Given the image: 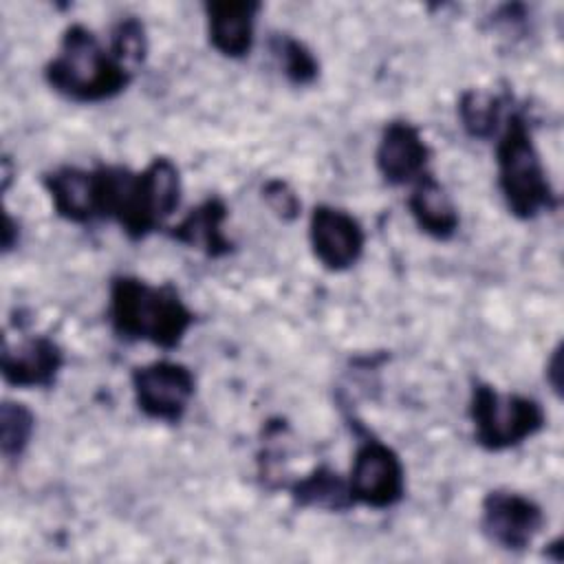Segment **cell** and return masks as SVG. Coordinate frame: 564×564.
Masks as SVG:
<instances>
[{"instance_id": "cell-23", "label": "cell", "mask_w": 564, "mask_h": 564, "mask_svg": "<svg viewBox=\"0 0 564 564\" xmlns=\"http://www.w3.org/2000/svg\"><path fill=\"white\" fill-rule=\"evenodd\" d=\"M20 240V227L18 223L7 214L4 216V229H2V251H11Z\"/></svg>"}, {"instance_id": "cell-13", "label": "cell", "mask_w": 564, "mask_h": 564, "mask_svg": "<svg viewBox=\"0 0 564 564\" xmlns=\"http://www.w3.org/2000/svg\"><path fill=\"white\" fill-rule=\"evenodd\" d=\"M55 214L75 225L99 220L95 172L77 165H62L42 176Z\"/></svg>"}, {"instance_id": "cell-4", "label": "cell", "mask_w": 564, "mask_h": 564, "mask_svg": "<svg viewBox=\"0 0 564 564\" xmlns=\"http://www.w3.org/2000/svg\"><path fill=\"white\" fill-rule=\"evenodd\" d=\"M496 170L502 200L518 220H533L557 207V192L546 176L531 128L520 112L507 115L496 143Z\"/></svg>"}, {"instance_id": "cell-9", "label": "cell", "mask_w": 564, "mask_h": 564, "mask_svg": "<svg viewBox=\"0 0 564 564\" xmlns=\"http://www.w3.org/2000/svg\"><path fill=\"white\" fill-rule=\"evenodd\" d=\"M308 242L315 260L324 269L339 273L361 260L366 231L350 212L333 205H315L308 218Z\"/></svg>"}, {"instance_id": "cell-12", "label": "cell", "mask_w": 564, "mask_h": 564, "mask_svg": "<svg viewBox=\"0 0 564 564\" xmlns=\"http://www.w3.org/2000/svg\"><path fill=\"white\" fill-rule=\"evenodd\" d=\"M260 2L253 0H218L205 4L209 44L229 59L249 55L256 37V18Z\"/></svg>"}, {"instance_id": "cell-15", "label": "cell", "mask_w": 564, "mask_h": 564, "mask_svg": "<svg viewBox=\"0 0 564 564\" xmlns=\"http://www.w3.org/2000/svg\"><path fill=\"white\" fill-rule=\"evenodd\" d=\"M227 205L218 196L205 198L189 209L174 227H167V236L187 249H196L207 258H223L234 249V242L225 236Z\"/></svg>"}, {"instance_id": "cell-14", "label": "cell", "mask_w": 564, "mask_h": 564, "mask_svg": "<svg viewBox=\"0 0 564 564\" xmlns=\"http://www.w3.org/2000/svg\"><path fill=\"white\" fill-rule=\"evenodd\" d=\"M408 209L416 227L434 240H452L458 231L460 216L445 185L427 170L412 183L408 194Z\"/></svg>"}, {"instance_id": "cell-5", "label": "cell", "mask_w": 564, "mask_h": 564, "mask_svg": "<svg viewBox=\"0 0 564 564\" xmlns=\"http://www.w3.org/2000/svg\"><path fill=\"white\" fill-rule=\"evenodd\" d=\"M469 421L482 449L505 452L535 436L546 425V412L533 397L502 394L485 381H474Z\"/></svg>"}, {"instance_id": "cell-16", "label": "cell", "mask_w": 564, "mask_h": 564, "mask_svg": "<svg viewBox=\"0 0 564 564\" xmlns=\"http://www.w3.org/2000/svg\"><path fill=\"white\" fill-rule=\"evenodd\" d=\"M291 498L302 509H317V511H333L341 513L355 507L348 478L339 471L330 469L328 465L315 467L308 476L295 480L291 485Z\"/></svg>"}, {"instance_id": "cell-18", "label": "cell", "mask_w": 564, "mask_h": 564, "mask_svg": "<svg viewBox=\"0 0 564 564\" xmlns=\"http://www.w3.org/2000/svg\"><path fill=\"white\" fill-rule=\"evenodd\" d=\"M269 51L291 84L311 86L317 79L319 62L302 40L289 33H273L269 37Z\"/></svg>"}, {"instance_id": "cell-6", "label": "cell", "mask_w": 564, "mask_h": 564, "mask_svg": "<svg viewBox=\"0 0 564 564\" xmlns=\"http://www.w3.org/2000/svg\"><path fill=\"white\" fill-rule=\"evenodd\" d=\"M348 489L355 505L390 509L405 496V467L383 441L366 434L352 456Z\"/></svg>"}, {"instance_id": "cell-8", "label": "cell", "mask_w": 564, "mask_h": 564, "mask_svg": "<svg viewBox=\"0 0 564 564\" xmlns=\"http://www.w3.org/2000/svg\"><path fill=\"white\" fill-rule=\"evenodd\" d=\"M542 507L518 491L491 489L480 502V531L505 551H524L544 527Z\"/></svg>"}, {"instance_id": "cell-11", "label": "cell", "mask_w": 564, "mask_h": 564, "mask_svg": "<svg viewBox=\"0 0 564 564\" xmlns=\"http://www.w3.org/2000/svg\"><path fill=\"white\" fill-rule=\"evenodd\" d=\"M64 364V348L48 335H31L15 346L4 341L2 348V379L13 388H51Z\"/></svg>"}, {"instance_id": "cell-3", "label": "cell", "mask_w": 564, "mask_h": 564, "mask_svg": "<svg viewBox=\"0 0 564 564\" xmlns=\"http://www.w3.org/2000/svg\"><path fill=\"white\" fill-rule=\"evenodd\" d=\"M44 79L68 101L99 104L121 95L132 82V70L93 29L75 22L64 29L57 53L44 66Z\"/></svg>"}, {"instance_id": "cell-7", "label": "cell", "mask_w": 564, "mask_h": 564, "mask_svg": "<svg viewBox=\"0 0 564 564\" xmlns=\"http://www.w3.org/2000/svg\"><path fill=\"white\" fill-rule=\"evenodd\" d=\"M130 383L137 408L148 419L163 423H178L196 394L194 372L185 364L170 359L137 366Z\"/></svg>"}, {"instance_id": "cell-10", "label": "cell", "mask_w": 564, "mask_h": 564, "mask_svg": "<svg viewBox=\"0 0 564 564\" xmlns=\"http://www.w3.org/2000/svg\"><path fill=\"white\" fill-rule=\"evenodd\" d=\"M430 156L421 130L405 119H392L381 130L375 165L388 185H412L427 172Z\"/></svg>"}, {"instance_id": "cell-1", "label": "cell", "mask_w": 564, "mask_h": 564, "mask_svg": "<svg viewBox=\"0 0 564 564\" xmlns=\"http://www.w3.org/2000/svg\"><path fill=\"white\" fill-rule=\"evenodd\" d=\"M99 220H115L130 240L165 227L181 205V172L167 156H154L141 172L126 165L93 167Z\"/></svg>"}, {"instance_id": "cell-19", "label": "cell", "mask_w": 564, "mask_h": 564, "mask_svg": "<svg viewBox=\"0 0 564 564\" xmlns=\"http://www.w3.org/2000/svg\"><path fill=\"white\" fill-rule=\"evenodd\" d=\"M35 432V414L20 401H4L0 408V449L7 460L24 454Z\"/></svg>"}, {"instance_id": "cell-17", "label": "cell", "mask_w": 564, "mask_h": 564, "mask_svg": "<svg viewBox=\"0 0 564 564\" xmlns=\"http://www.w3.org/2000/svg\"><path fill=\"white\" fill-rule=\"evenodd\" d=\"M502 108L505 97L489 90L469 88L458 99V119L469 137L485 141L498 132L502 121Z\"/></svg>"}, {"instance_id": "cell-22", "label": "cell", "mask_w": 564, "mask_h": 564, "mask_svg": "<svg viewBox=\"0 0 564 564\" xmlns=\"http://www.w3.org/2000/svg\"><path fill=\"white\" fill-rule=\"evenodd\" d=\"M546 379H549V383L553 386V390L560 394V386H562V381H560V368H562V346H557L555 350H553V355H551V359H549V364H546Z\"/></svg>"}, {"instance_id": "cell-20", "label": "cell", "mask_w": 564, "mask_h": 564, "mask_svg": "<svg viewBox=\"0 0 564 564\" xmlns=\"http://www.w3.org/2000/svg\"><path fill=\"white\" fill-rule=\"evenodd\" d=\"M110 48L130 70L134 66L143 64V59L148 55V35H145L143 22L139 18H134V15L121 18L112 26Z\"/></svg>"}, {"instance_id": "cell-21", "label": "cell", "mask_w": 564, "mask_h": 564, "mask_svg": "<svg viewBox=\"0 0 564 564\" xmlns=\"http://www.w3.org/2000/svg\"><path fill=\"white\" fill-rule=\"evenodd\" d=\"M262 198L282 220H293L300 214V198L282 178H271L262 185Z\"/></svg>"}, {"instance_id": "cell-2", "label": "cell", "mask_w": 564, "mask_h": 564, "mask_svg": "<svg viewBox=\"0 0 564 564\" xmlns=\"http://www.w3.org/2000/svg\"><path fill=\"white\" fill-rule=\"evenodd\" d=\"M108 322L126 341L172 350L185 339L196 315L170 282L152 284L137 275H115L108 291Z\"/></svg>"}]
</instances>
